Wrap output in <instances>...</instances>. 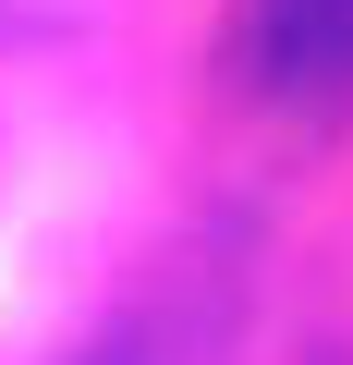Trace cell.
Returning a JSON list of instances; mask_svg holds the SVG:
<instances>
[{
  "label": "cell",
  "instance_id": "1",
  "mask_svg": "<svg viewBox=\"0 0 353 365\" xmlns=\"http://www.w3.org/2000/svg\"><path fill=\"white\" fill-rule=\"evenodd\" d=\"M256 61H268V86L353 73V0H268V13H256Z\"/></svg>",
  "mask_w": 353,
  "mask_h": 365
}]
</instances>
